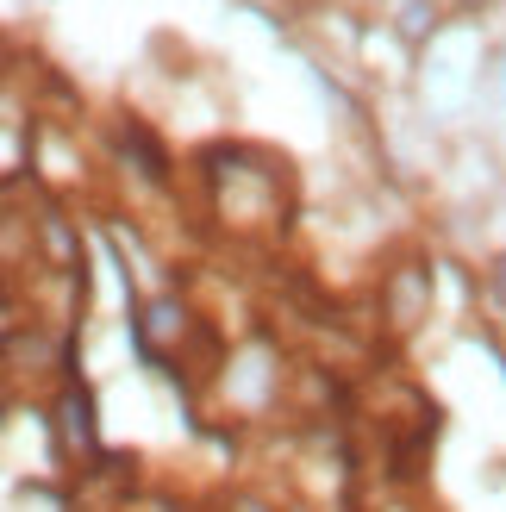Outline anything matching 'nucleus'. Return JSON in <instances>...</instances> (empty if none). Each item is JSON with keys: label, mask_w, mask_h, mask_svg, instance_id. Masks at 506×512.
I'll return each instance as SVG.
<instances>
[{"label": "nucleus", "mask_w": 506, "mask_h": 512, "mask_svg": "<svg viewBox=\"0 0 506 512\" xmlns=\"http://www.w3.org/2000/svg\"><path fill=\"white\" fill-rule=\"evenodd\" d=\"M425 300H432V275H425V269H407V275L394 281V319L400 325H413Z\"/></svg>", "instance_id": "1"}, {"label": "nucleus", "mask_w": 506, "mask_h": 512, "mask_svg": "<svg viewBox=\"0 0 506 512\" xmlns=\"http://www.w3.org/2000/svg\"><path fill=\"white\" fill-rule=\"evenodd\" d=\"M63 438L69 450H94V419H88V394H63Z\"/></svg>", "instance_id": "2"}]
</instances>
